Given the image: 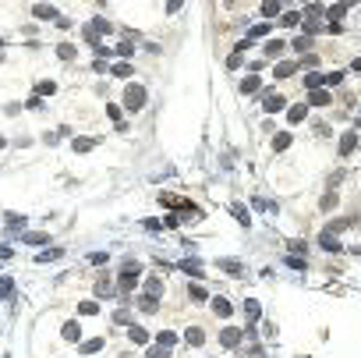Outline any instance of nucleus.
Instances as JSON below:
<instances>
[{
    "label": "nucleus",
    "instance_id": "nucleus-1",
    "mask_svg": "<svg viewBox=\"0 0 361 358\" xmlns=\"http://www.w3.org/2000/svg\"><path fill=\"white\" fill-rule=\"evenodd\" d=\"M138 273H142V263L128 259L124 266H120V294H128L135 284H138Z\"/></svg>",
    "mask_w": 361,
    "mask_h": 358
},
{
    "label": "nucleus",
    "instance_id": "nucleus-2",
    "mask_svg": "<svg viewBox=\"0 0 361 358\" xmlns=\"http://www.w3.org/2000/svg\"><path fill=\"white\" fill-rule=\"evenodd\" d=\"M124 107H128L131 114L145 107V89H142V85H128V89H124Z\"/></svg>",
    "mask_w": 361,
    "mask_h": 358
},
{
    "label": "nucleus",
    "instance_id": "nucleus-3",
    "mask_svg": "<svg viewBox=\"0 0 361 358\" xmlns=\"http://www.w3.org/2000/svg\"><path fill=\"white\" fill-rule=\"evenodd\" d=\"M216 266L227 277H245V263H241V259H216Z\"/></svg>",
    "mask_w": 361,
    "mask_h": 358
},
{
    "label": "nucleus",
    "instance_id": "nucleus-4",
    "mask_svg": "<svg viewBox=\"0 0 361 358\" xmlns=\"http://www.w3.org/2000/svg\"><path fill=\"white\" fill-rule=\"evenodd\" d=\"M241 337H245V330H237V326H227V330L220 334V344H223V348H237V344H241Z\"/></svg>",
    "mask_w": 361,
    "mask_h": 358
},
{
    "label": "nucleus",
    "instance_id": "nucleus-5",
    "mask_svg": "<svg viewBox=\"0 0 361 358\" xmlns=\"http://www.w3.org/2000/svg\"><path fill=\"white\" fill-rule=\"evenodd\" d=\"M354 149H358V128H354V131H343V135H340V156H351Z\"/></svg>",
    "mask_w": 361,
    "mask_h": 358
},
{
    "label": "nucleus",
    "instance_id": "nucleus-6",
    "mask_svg": "<svg viewBox=\"0 0 361 358\" xmlns=\"http://www.w3.org/2000/svg\"><path fill=\"white\" fill-rule=\"evenodd\" d=\"M32 14H36L39 22H57V18H60L57 7H46V4H36V7H32Z\"/></svg>",
    "mask_w": 361,
    "mask_h": 358
},
{
    "label": "nucleus",
    "instance_id": "nucleus-7",
    "mask_svg": "<svg viewBox=\"0 0 361 358\" xmlns=\"http://www.w3.org/2000/svg\"><path fill=\"white\" fill-rule=\"evenodd\" d=\"M259 89H262V78H259V74H248V78L241 82V93H245V96H251V93H259Z\"/></svg>",
    "mask_w": 361,
    "mask_h": 358
},
{
    "label": "nucleus",
    "instance_id": "nucleus-8",
    "mask_svg": "<svg viewBox=\"0 0 361 358\" xmlns=\"http://www.w3.org/2000/svg\"><path fill=\"white\" fill-rule=\"evenodd\" d=\"M308 103H312V107H329V103H333V99H329V93H326V89H312Z\"/></svg>",
    "mask_w": 361,
    "mask_h": 358
},
{
    "label": "nucleus",
    "instance_id": "nucleus-9",
    "mask_svg": "<svg viewBox=\"0 0 361 358\" xmlns=\"http://www.w3.org/2000/svg\"><path fill=\"white\" fill-rule=\"evenodd\" d=\"M22 241H25V245H50V234H43V231H28V234H22Z\"/></svg>",
    "mask_w": 361,
    "mask_h": 358
},
{
    "label": "nucleus",
    "instance_id": "nucleus-10",
    "mask_svg": "<svg viewBox=\"0 0 361 358\" xmlns=\"http://www.w3.org/2000/svg\"><path fill=\"white\" fill-rule=\"evenodd\" d=\"M177 270H180V273H188V277H202V266L195 263V259H180V263H177Z\"/></svg>",
    "mask_w": 361,
    "mask_h": 358
},
{
    "label": "nucleus",
    "instance_id": "nucleus-11",
    "mask_svg": "<svg viewBox=\"0 0 361 358\" xmlns=\"http://www.w3.org/2000/svg\"><path fill=\"white\" fill-rule=\"evenodd\" d=\"M184 340H188L191 348H202V344H205V334L199 330V326H188V334H184Z\"/></svg>",
    "mask_w": 361,
    "mask_h": 358
},
{
    "label": "nucleus",
    "instance_id": "nucleus-12",
    "mask_svg": "<svg viewBox=\"0 0 361 358\" xmlns=\"http://www.w3.org/2000/svg\"><path fill=\"white\" fill-rule=\"evenodd\" d=\"M319 245H322L326 252H340V241H337V234H329V231H322V234H319Z\"/></svg>",
    "mask_w": 361,
    "mask_h": 358
},
{
    "label": "nucleus",
    "instance_id": "nucleus-13",
    "mask_svg": "<svg viewBox=\"0 0 361 358\" xmlns=\"http://www.w3.org/2000/svg\"><path fill=\"white\" fill-rule=\"evenodd\" d=\"M283 50H287V43H283V39H269V43H266V57H269V61H273V57H280Z\"/></svg>",
    "mask_w": 361,
    "mask_h": 358
},
{
    "label": "nucleus",
    "instance_id": "nucleus-14",
    "mask_svg": "<svg viewBox=\"0 0 361 358\" xmlns=\"http://www.w3.org/2000/svg\"><path fill=\"white\" fill-rule=\"evenodd\" d=\"M245 316H248V323H259L262 309H259V302H255V298H248V302H245Z\"/></svg>",
    "mask_w": 361,
    "mask_h": 358
},
{
    "label": "nucleus",
    "instance_id": "nucleus-15",
    "mask_svg": "<svg viewBox=\"0 0 361 358\" xmlns=\"http://www.w3.org/2000/svg\"><path fill=\"white\" fill-rule=\"evenodd\" d=\"M287 117H291V124H301V121L308 117V107H305V103H297V107L287 110Z\"/></svg>",
    "mask_w": 361,
    "mask_h": 358
},
{
    "label": "nucleus",
    "instance_id": "nucleus-16",
    "mask_svg": "<svg viewBox=\"0 0 361 358\" xmlns=\"http://www.w3.org/2000/svg\"><path fill=\"white\" fill-rule=\"evenodd\" d=\"M322 14H326V18H333V25H340V18L347 14V4H333V7H326Z\"/></svg>",
    "mask_w": 361,
    "mask_h": 358
},
{
    "label": "nucleus",
    "instance_id": "nucleus-17",
    "mask_svg": "<svg viewBox=\"0 0 361 358\" xmlns=\"http://www.w3.org/2000/svg\"><path fill=\"white\" fill-rule=\"evenodd\" d=\"M71 145H74V153H89V149L99 145V139H89V135H85V139H74Z\"/></svg>",
    "mask_w": 361,
    "mask_h": 358
},
{
    "label": "nucleus",
    "instance_id": "nucleus-18",
    "mask_svg": "<svg viewBox=\"0 0 361 358\" xmlns=\"http://www.w3.org/2000/svg\"><path fill=\"white\" fill-rule=\"evenodd\" d=\"M128 337H131V344H149V330H142V326H131Z\"/></svg>",
    "mask_w": 361,
    "mask_h": 358
},
{
    "label": "nucleus",
    "instance_id": "nucleus-19",
    "mask_svg": "<svg viewBox=\"0 0 361 358\" xmlns=\"http://www.w3.org/2000/svg\"><path fill=\"white\" fill-rule=\"evenodd\" d=\"M103 344H107L103 337H92V340H85V344H82V355H96V351H103Z\"/></svg>",
    "mask_w": 361,
    "mask_h": 358
},
{
    "label": "nucleus",
    "instance_id": "nucleus-20",
    "mask_svg": "<svg viewBox=\"0 0 361 358\" xmlns=\"http://www.w3.org/2000/svg\"><path fill=\"white\" fill-rule=\"evenodd\" d=\"M305 85H308V89H322V85H326V74H322V71L305 74Z\"/></svg>",
    "mask_w": 361,
    "mask_h": 358
},
{
    "label": "nucleus",
    "instance_id": "nucleus-21",
    "mask_svg": "<svg viewBox=\"0 0 361 358\" xmlns=\"http://www.w3.org/2000/svg\"><path fill=\"white\" fill-rule=\"evenodd\" d=\"M145 294H149V298L163 294V280H159V277H149V280H145Z\"/></svg>",
    "mask_w": 361,
    "mask_h": 358
},
{
    "label": "nucleus",
    "instance_id": "nucleus-22",
    "mask_svg": "<svg viewBox=\"0 0 361 358\" xmlns=\"http://www.w3.org/2000/svg\"><path fill=\"white\" fill-rule=\"evenodd\" d=\"M230 213H234V220H237V223H245V227H248V223H251L248 210H245V206H241V202H234V206H230Z\"/></svg>",
    "mask_w": 361,
    "mask_h": 358
},
{
    "label": "nucleus",
    "instance_id": "nucleus-23",
    "mask_svg": "<svg viewBox=\"0 0 361 358\" xmlns=\"http://www.w3.org/2000/svg\"><path fill=\"white\" fill-rule=\"evenodd\" d=\"M294 71H297V64H291V61H283V64H276V68H273V74H276V78H291Z\"/></svg>",
    "mask_w": 361,
    "mask_h": 358
},
{
    "label": "nucleus",
    "instance_id": "nucleus-24",
    "mask_svg": "<svg viewBox=\"0 0 361 358\" xmlns=\"http://www.w3.org/2000/svg\"><path fill=\"white\" fill-rule=\"evenodd\" d=\"M255 210H262V213H273V216H276V213H280V206H276V202H269V199H262V195H259V199H255Z\"/></svg>",
    "mask_w": 361,
    "mask_h": 358
},
{
    "label": "nucleus",
    "instance_id": "nucleus-25",
    "mask_svg": "<svg viewBox=\"0 0 361 358\" xmlns=\"http://www.w3.org/2000/svg\"><path fill=\"white\" fill-rule=\"evenodd\" d=\"M213 309H216V316H223V319H227L230 312H234V305L227 302V298H216V302H213Z\"/></svg>",
    "mask_w": 361,
    "mask_h": 358
},
{
    "label": "nucleus",
    "instance_id": "nucleus-26",
    "mask_svg": "<svg viewBox=\"0 0 361 358\" xmlns=\"http://www.w3.org/2000/svg\"><path fill=\"white\" fill-rule=\"evenodd\" d=\"M60 256H64V248H46V252H39V256H36V263H53Z\"/></svg>",
    "mask_w": 361,
    "mask_h": 358
},
{
    "label": "nucleus",
    "instance_id": "nucleus-27",
    "mask_svg": "<svg viewBox=\"0 0 361 358\" xmlns=\"http://www.w3.org/2000/svg\"><path fill=\"white\" fill-rule=\"evenodd\" d=\"M60 334H64V340H78L82 337V326L78 323H64V330H60Z\"/></svg>",
    "mask_w": 361,
    "mask_h": 358
},
{
    "label": "nucleus",
    "instance_id": "nucleus-28",
    "mask_svg": "<svg viewBox=\"0 0 361 358\" xmlns=\"http://www.w3.org/2000/svg\"><path fill=\"white\" fill-rule=\"evenodd\" d=\"M315 32H322V22H319V18H305V32H301V36H308V39H312Z\"/></svg>",
    "mask_w": 361,
    "mask_h": 358
},
{
    "label": "nucleus",
    "instance_id": "nucleus-29",
    "mask_svg": "<svg viewBox=\"0 0 361 358\" xmlns=\"http://www.w3.org/2000/svg\"><path fill=\"white\" fill-rule=\"evenodd\" d=\"M110 74H117V78H128V74H131V64H128V61H117V64L110 68Z\"/></svg>",
    "mask_w": 361,
    "mask_h": 358
},
{
    "label": "nucleus",
    "instance_id": "nucleus-30",
    "mask_svg": "<svg viewBox=\"0 0 361 358\" xmlns=\"http://www.w3.org/2000/svg\"><path fill=\"white\" fill-rule=\"evenodd\" d=\"M287 145H291V135H287V131H280V135L273 139V149H276V153H283Z\"/></svg>",
    "mask_w": 361,
    "mask_h": 358
},
{
    "label": "nucleus",
    "instance_id": "nucleus-31",
    "mask_svg": "<svg viewBox=\"0 0 361 358\" xmlns=\"http://www.w3.org/2000/svg\"><path fill=\"white\" fill-rule=\"evenodd\" d=\"M262 14H266V18H276V14H280V4H276V0H266V4H262Z\"/></svg>",
    "mask_w": 361,
    "mask_h": 358
},
{
    "label": "nucleus",
    "instance_id": "nucleus-32",
    "mask_svg": "<svg viewBox=\"0 0 361 358\" xmlns=\"http://www.w3.org/2000/svg\"><path fill=\"white\" fill-rule=\"evenodd\" d=\"M57 57H60V61H74V47H68V43H60V47H57Z\"/></svg>",
    "mask_w": 361,
    "mask_h": 358
},
{
    "label": "nucleus",
    "instance_id": "nucleus-33",
    "mask_svg": "<svg viewBox=\"0 0 361 358\" xmlns=\"http://www.w3.org/2000/svg\"><path fill=\"white\" fill-rule=\"evenodd\" d=\"M50 93H57V85H53V82H39V85H36V96H39V99H43V96H50Z\"/></svg>",
    "mask_w": 361,
    "mask_h": 358
},
{
    "label": "nucleus",
    "instance_id": "nucleus-34",
    "mask_svg": "<svg viewBox=\"0 0 361 358\" xmlns=\"http://www.w3.org/2000/svg\"><path fill=\"white\" fill-rule=\"evenodd\" d=\"M174 340H177V337H174L170 330H163V334L156 337V344H159V348H174Z\"/></svg>",
    "mask_w": 361,
    "mask_h": 358
},
{
    "label": "nucleus",
    "instance_id": "nucleus-35",
    "mask_svg": "<svg viewBox=\"0 0 361 358\" xmlns=\"http://www.w3.org/2000/svg\"><path fill=\"white\" fill-rule=\"evenodd\" d=\"M138 309H142V312H156V298L142 294V298H138Z\"/></svg>",
    "mask_w": 361,
    "mask_h": 358
},
{
    "label": "nucleus",
    "instance_id": "nucleus-36",
    "mask_svg": "<svg viewBox=\"0 0 361 358\" xmlns=\"http://www.w3.org/2000/svg\"><path fill=\"white\" fill-rule=\"evenodd\" d=\"M297 22H301V14H297V11H287V14L280 18V25H287V28H294Z\"/></svg>",
    "mask_w": 361,
    "mask_h": 358
},
{
    "label": "nucleus",
    "instance_id": "nucleus-37",
    "mask_svg": "<svg viewBox=\"0 0 361 358\" xmlns=\"http://www.w3.org/2000/svg\"><path fill=\"white\" fill-rule=\"evenodd\" d=\"M145 358H170V348H159V344H153Z\"/></svg>",
    "mask_w": 361,
    "mask_h": 358
},
{
    "label": "nucleus",
    "instance_id": "nucleus-38",
    "mask_svg": "<svg viewBox=\"0 0 361 358\" xmlns=\"http://www.w3.org/2000/svg\"><path fill=\"white\" fill-rule=\"evenodd\" d=\"M291 47H294V50H297V53H305V50H308V47H312V39H308V36H297V39H294V43H291Z\"/></svg>",
    "mask_w": 361,
    "mask_h": 358
},
{
    "label": "nucleus",
    "instance_id": "nucleus-39",
    "mask_svg": "<svg viewBox=\"0 0 361 358\" xmlns=\"http://www.w3.org/2000/svg\"><path fill=\"white\" fill-rule=\"evenodd\" d=\"M11 291H14V280L11 277H0V298H7Z\"/></svg>",
    "mask_w": 361,
    "mask_h": 358
},
{
    "label": "nucleus",
    "instance_id": "nucleus-40",
    "mask_svg": "<svg viewBox=\"0 0 361 358\" xmlns=\"http://www.w3.org/2000/svg\"><path fill=\"white\" fill-rule=\"evenodd\" d=\"M78 312H82V316H96L99 305H96V302H82V305H78Z\"/></svg>",
    "mask_w": 361,
    "mask_h": 358
},
{
    "label": "nucleus",
    "instance_id": "nucleus-41",
    "mask_svg": "<svg viewBox=\"0 0 361 358\" xmlns=\"http://www.w3.org/2000/svg\"><path fill=\"white\" fill-rule=\"evenodd\" d=\"M113 323H120V326L131 323V312H128V309H117V312H113Z\"/></svg>",
    "mask_w": 361,
    "mask_h": 358
},
{
    "label": "nucleus",
    "instance_id": "nucleus-42",
    "mask_svg": "<svg viewBox=\"0 0 361 358\" xmlns=\"http://www.w3.org/2000/svg\"><path fill=\"white\" fill-rule=\"evenodd\" d=\"M287 266H291V270H301V273H305V256H287Z\"/></svg>",
    "mask_w": 361,
    "mask_h": 358
},
{
    "label": "nucleus",
    "instance_id": "nucleus-43",
    "mask_svg": "<svg viewBox=\"0 0 361 358\" xmlns=\"http://www.w3.org/2000/svg\"><path fill=\"white\" fill-rule=\"evenodd\" d=\"M107 259H110L107 252H92V256H89V263H96V266H107Z\"/></svg>",
    "mask_w": 361,
    "mask_h": 358
},
{
    "label": "nucleus",
    "instance_id": "nucleus-44",
    "mask_svg": "<svg viewBox=\"0 0 361 358\" xmlns=\"http://www.w3.org/2000/svg\"><path fill=\"white\" fill-rule=\"evenodd\" d=\"M343 82V71H329L326 74V85H340Z\"/></svg>",
    "mask_w": 361,
    "mask_h": 358
},
{
    "label": "nucleus",
    "instance_id": "nucleus-45",
    "mask_svg": "<svg viewBox=\"0 0 361 358\" xmlns=\"http://www.w3.org/2000/svg\"><path fill=\"white\" fill-rule=\"evenodd\" d=\"M131 53H135V47H131V43H120V47H117V57H124V61H128Z\"/></svg>",
    "mask_w": 361,
    "mask_h": 358
},
{
    "label": "nucleus",
    "instance_id": "nucleus-46",
    "mask_svg": "<svg viewBox=\"0 0 361 358\" xmlns=\"http://www.w3.org/2000/svg\"><path fill=\"white\" fill-rule=\"evenodd\" d=\"M322 11H326L322 4H308V7H305V14H308V18H319V14H322Z\"/></svg>",
    "mask_w": 361,
    "mask_h": 358
},
{
    "label": "nucleus",
    "instance_id": "nucleus-47",
    "mask_svg": "<svg viewBox=\"0 0 361 358\" xmlns=\"http://www.w3.org/2000/svg\"><path fill=\"white\" fill-rule=\"evenodd\" d=\"M142 227H145V231H163V223H159V220H153V216H149V220H142Z\"/></svg>",
    "mask_w": 361,
    "mask_h": 358
},
{
    "label": "nucleus",
    "instance_id": "nucleus-48",
    "mask_svg": "<svg viewBox=\"0 0 361 358\" xmlns=\"http://www.w3.org/2000/svg\"><path fill=\"white\" fill-rule=\"evenodd\" d=\"M319 206H322V210H333V206H337V195H333V191H329V195H322Z\"/></svg>",
    "mask_w": 361,
    "mask_h": 358
},
{
    "label": "nucleus",
    "instance_id": "nucleus-49",
    "mask_svg": "<svg viewBox=\"0 0 361 358\" xmlns=\"http://www.w3.org/2000/svg\"><path fill=\"white\" fill-rule=\"evenodd\" d=\"M266 32H269V22H262V25H255V28H251V39H259V36H266Z\"/></svg>",
    "mask_w": 361,
    "mask_h": 358
},
{
    "label": "nucleus",
    "instance_id": "nucleus-50",
    "mask_svg": "<svg viewBox=\"0 0 361 358\" xmlns=\"http://www.w3.org/2000/svg\"><path fill=\"white\" fill-rule=\"evenodd\" d=\"M191 298H195V302H205V287H199V284H191Z\"/></svg>",
    "mask_w": 361,
    "mask_h": 358
},
{
    "label": "nucleus",
    "instance_id": "nucleus-51",
    "mask_svg": "<svg viewBox=\"0 0 361 358\" xmlns=\"http://www.w3.org/2000/svg\"><path fill=\"white\" fill-rule=\"evenodd\" d=\"M96 294H110V280H107V277H103L99 284H96Z\"/></svg>",
    "mask_w": 361,
    "mask_h": 358
},
{
    "label": "nucleus",
    "instance_id": "nucleus-52",
    "mask_svg": "<svg viewBox=\"0 0 361 358\" xmlns=\"http://www.w3.org/2000/svg\"><path fill=\"white\" fill-rule=\"evenodd\" d=\"M107 114H110V117H113V121L120 124V107H113V103H110V107H107Z\"/></svg>",
    "mask_w": 361,
    "mask_h": 358
},
{
    "label": "nucleus",
    "instance_id": "nucleus-53",
    "mask_svg": "<svg viewBox=\"0 0 361 358\" xmlns=\"http://www.w3.org/2000/svg\"><path fill=\"white\" fill-rule=\"evenodd\" d=\"M11 256H14V248L11 245H0V259H11Z\"/></svg>",
    "mask_w": 361,
    "mask_h": 358
},
{
    "label": "nucleus",
    "instance_id": "nucleus-54",
    "mask_svg": "<svg viewBox=\"0 0 361 358\" xmlns=\"http://www.w3.org/2000/svg\"><path fill=\"white\" fill-rule=\"evenodd\" d=\"M0 149H4V139H0Z\"/></svg>",
    "mask_w": 361,
    "mask_h": 358
},
{
    "label": "nucleus",
    "instance_id": "nucleus-55",
    "mask_svg": "<svg viewBox=\"0 0 361 358\" xmlns=\"http://www.w3.org/2000/svg\"><path fill=\"white\" fill-rule=\"evenodd\" d=\"M0 61H4V53H0Z\"/></svg>",
    "mask_w": 361,
    "mask_h": 358
}]
</instances>
